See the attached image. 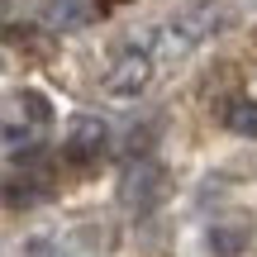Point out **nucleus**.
Masks as SVG:
<instances>
[{"label": "nucleus", "mask_w": 257, "mask_h": 257, "mask_svg": "<svg viewBox=\"0 0 257 257\" xmlns=\"http://www.w3.org/2000/svg\"><path fill=\"white\" fill-rule=\"evenodd\" d=\"M148 81H153V53L148 48H128L105 72V95L110 100H138L148 91Z\"/></svg>", "instance_id": "20e7f679"}, {"label": "nucleus", "mask_w": 257, "mask_h": 257, "mask_svg": "<svg viewBox=\"0 0 257 257\" xmlns=\"http://www.w3.org/2000/svg\"><path fill=\"white\" fill-rule=\"evenodd\" d=\"M210 243H214V252H238L243 243H248V224H238V229H214Z\"/></svg>", "instance_id": "1a4fd4ad"}, {"label": "nucleus", "mask_w": 257, "mask_h": 257, "mask_svg": "<svg viewBox=\"0 0 257 257\" xmlns=\"http://www.w3.org/2000/svg\"><path fill=\"white\" fill-rule=\"evenodd\" d=\"M219 24H224V15L214 5H181L162 29H153V43H162L167 57H181V53H191V48H200Z\"/></svg>", "instance_id": "f257e3e1"}, {"label": "nucleus", "mask_w": 257, "mask_h": 257, "mask_svg": "<svg viewBox=\"0 0 257 257\" xmlns=\"http://www.w3.org/2000/svg\"><path fill=\"white\" fill-rule=\"evenodd\" d=\"M95 19V0H48L43 5V24L53 34H76Z\"/></svg>", "instance_id": "423d86ee"}, {"label": "nucleus", "mask_w": 257, "mask_h": 257, "mask_svg": "<svg viewBox=\"0 0 257 257\" xmlns=\"http://www.w3.org/2000/svg\"><path fill=\"white\" fill-rule=\"evenodd\" d=\"M105 153H110V124L95 119V114H76V119L67 124L62 157L76 162V167H86V162H100Z\"/></svg>", "instance_id": "39448f33"}, {"label": "nucleus", "mask_w": 257, "mask_h": 257, "mask_svg": "<svg viewBox=\"0 0 257 257\" xmlns=\"http://www.w3.org/2000/svg\"><path fill=\"white\" fill-rule=\"evenodd\" d=\"M167 200V172L153 157H134L119 176V205L128 214H153Z\"/></svg>", "instance_id": "7ed1b4c3"}, {"label": "nucleus", "mask_w": 257, "mask_h": 257, "mask_svg": "<svg viewBox=\"0 0 257 257\" xmlns=\"http://www.w3.org/2000/svg\"><path fill=\"white\" fill-rule=\"evenodd\" d=\"M29 257H72V252L57 248L53 238H29Z\"/></svg>", "instance_id": "9d476101"}, {"label": "nucleus", "mask_w": 257, "mask_h": 257, "mask_svg": "<svg viewBox=\"0 0 257 257\" xmlns=\"http://www.w3.org/2000/svg\"><path fill=\"white\" fill-rule=\"evenodd\" d=\"M43 195H48L43 176H15V181L5 186V200L10 205H34V200H43Z\"/></svg>", "instance_id": "0eeeda50"}, {"label": "nucleus", "mask_w": 257, "mask_h": 257, "mask_svg": "<svg viewBox=\"0 0 257 257\" xmlns=\"http://www.w3.org/2000/svg\"><path fill=\"white\" fill-rule=\"evenodd\" d=\"M48 100L43 95H34V91H24V95H15V105H10V114L0 119V138L10 143V153H34L38 143H43V128H48Z\"/></svg>", "instance_id": "f03ea898"}, {"label": "nucleus", "mask_w": 257, "mask_h": 257, "mask_svg": "<svg viewBox=\"0 0 257 257\" xmlns=\"http://www.w3.org/2000/svg\"><path fill=\"white\" fill-rule=\"evenodd\" d=\"M224 119H229V128H238V134H257V105L233 100L229 110H224Z\"/></svg>", "instance_id": "6e6552de"}]
</instances>
